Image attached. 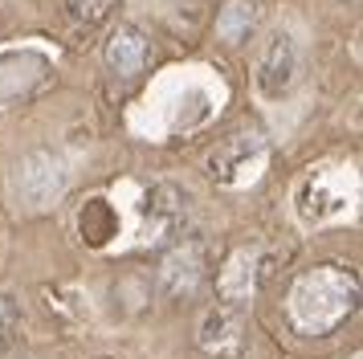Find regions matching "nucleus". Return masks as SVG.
<instances>
[{
	"mask_svg": "<svg viewBox=\"0 0 363 359\" xmlns=\"http://www.w3.org/2000/svg\"><path fill=\"white\" fill-rule=\"evenodd\" d=\"M355 298H359V282L343 270H330V265H318L311 274H302L290 286V319H294L298 331L306 335H327L330 326L347 319L355 310Z\"/></svg>",
	"mask_w": 363,
	"mask_h": 359,
	"instance_id": "nucleus-1",
	"label": "nucleus"
},
{
	"mask_svg": "<svg viewBox=\"0 0 363 359\" xmlns=\"http://www.w3.org/2000/svg\"><path fill=\"white\" fill-rule=\"evenodd\" d=\"M69 184V172L62 155H53V151H29V155H21L17 172H13V192H17V204L21 209H50L62 200Z\"/></svg>",
	"mask_w": 363,
	"mask_h": 359,
	"instance_id": "nucleus-2",
	"label": "nucleus"
},
{
	"mask_svg": "<svg viewBox=\"0 0 363 359\" xmlns=\"http://www.w3.org/2000/svg\"><path fill=\"white\" fill-rule=\"evenodd\" d=\"M265 163V143L257 131H241L233 135L229 143H220L208 155V172H213L220 184H245V180L257 176V167Z\"/></svg>",
	"mask_w": 363,
	"mask_h": 359,
	"instance_id": "nucleus-3",
	"label": "nucleus"
},
{
	"mask_svg": "<svg viewBox=\"0 0 363 359\" xmlns=\"http://www.w3.org/2000/svg\"><path fill=\"white\" fill-rule=\"evenodd\" d=\"M298 78V45L290 33H274L257 62V90L265 98H281Z\"/></svg>",
	"mask_w": 363,
	"mask_h": 359,
	"instance_id": "nucleus-4",
	"label": "nucleus"
},
{
	"mask_svg": "<svg viewBox=\"0 0 363 359\" xmlns=\"http://www.w3.org/2000/svg\"><path fill=\"white\" fill-rule=\"evenodd\" d=\"M184 216H188V204L184 196L172 188V184H155L147 196H143V237L147 241H167L184 228Z\"/></svg>",
	"mask_w": 363,
	"mask_h": 359,
	"instance_id": "nucleus-5",
	"label": "nucleus"
},
{
	"mask_svg": "<svg viewBox=\"0 0 363 359\" xmlns=\"http://www.w3.org/2000/svg\"><path fill=\"white\" fill-rule=\"evenodd\" d=\"M204 282V245L188 241L184 249H176L172 258L164 261V270H160V290L167 298H184V294H192Z\"/></svg>",
	"mask_w": 363,
	"mask_h": 359,
	"instance_id": "nucleus-6",
	"label": "nucleus"
},
{
	"mask_svg": "<svg viewBox=\"0 0 363 359\" xmlns=\"http://www.w3.org/2000/svg\"><path fill=\"white\" fill-rule=\"evenodd\" d=\"M294 204H298V221H302V225H323L330 212L343 209L347 200L339 192H330L327 188V167H318V172H311V176L298 184Z\"/></svg>",
	"mask_w": 363,
	"mask_h": 359,
	"instance_id": "nucleus-7",
	"label": "nucleus"
},
{
	"mask_svg": "<svg viewBox=\"0 0 363 359\" xmlns=\"http://www.w3.org/2000/svg\"><path fill=\"white\" fill-rule=\"evenodd\" d=\"M147 57H151V45L135 25H118L111 33V41H106V65L115 70L118 78H135L147 65Z\"/></svg>",
	"mask_w": 363,
	"mask_h": 359,
	"instance_id": "nucleus-8",
	"label": "nucleus"
},
{
	"mask_svg": "<svg viewBox=\"0 0 363 359\" xmlns=\"http://www.w3.org/2000/svg\"><path fill=\"white\" fill-rule=\"evenodd\" d=\"M241 310L237 306H213L204 319H200V347L204 351H216V355H229L241 343Z\"/></svg>",
	"mask_w": 363,
	"mask_h": 359,
	"instance_id": "nucleus-9",
	"label": "nucleus"
},
{
	"mask_svg": "<svg viewBox=\"0 0 363 359\" xmlns=\"http://www.w3.org/2000/svg\"><path fill=\"white\" fill-rule=\"evenodd\" d=\"M253 282H257V249H237L220 270V294L229 302H245L253 294Z\"/></svg>",
	"mask_w": 363,
	"mask_h": 359,
	"instance_id": "nucleus-10",
	"label": "nucleus"
},
{
	"mask_svg": "<svg viewBox=\"0 0 363 359\" xmlns=\"http://www.w3.org/2000/svg\"><path fill=\"white\" fill-rule=\"evenodd\" d=\"M253 25H257V0H229L216 16V33L225 41H245Z\"/></svg>",
	"mask_w": 363,
	"mask_h": 359,
	"instance_id": "nucleus-11",
	"label": "nucleus"
},
{
	"mask_svg": "<svg viewBox=\"0 0 363 359\" xmlns=\"http://www.w3.org/2000/svg\"><path fill=\"white\" fill-rule=\"evenodd\" d=\"M66 4H69V13L78 16L82 25H102L118 0H66Z\"/></svg>",
	"mask_w": 363,
	"mask_h": 359,
	"instance_id": "nucleus-12",
	"label": "nucleus"
},
{
	"mask_svg": "<svg viewBox=\"0 0 363 359\" xmlns=\"http://www.w3.org/2000/svg\"><path fill=\"white\" fill-rule=\"evenodd\" d=\"M21 326V314H17V306L9 302V298H0V347L13 339V331Z\"/></svg>",
	"mask_w": 363,
	"mask_h": 359,
	"instance_id": "nucleus-13",
	"label": "nucleus"
}]
</instances>
